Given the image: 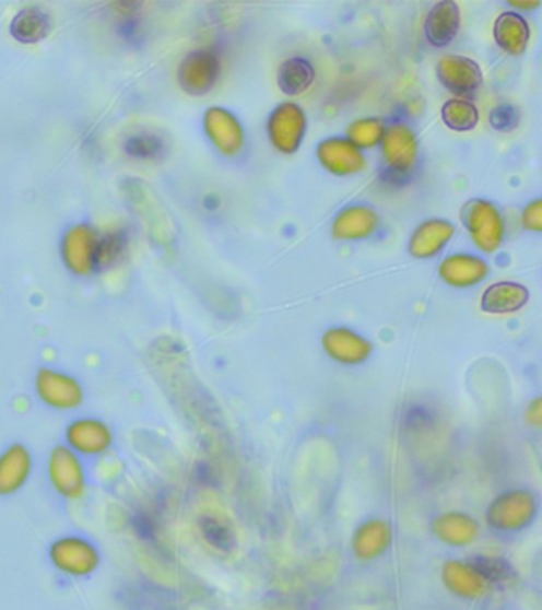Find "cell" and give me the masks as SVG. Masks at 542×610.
Here are the masks:
<instances>
[{"label":"cell","mask_w":542,"mask_h":610,"mask_svg":"<svg viewBox=\"0 0 542 610\" xmlns=\"http://www.w3.org/2000/svg\"><path fill=\"white\" fill-rule=\"evenodd\" d=\"M101 236L103 233L87 221L72 224L64 231L59 254L70 273L85 279L99 272Z\"/></svg>","instance_id":"1"},{"label":"cell","mask_w":542,"mask_h":610,"mask_svg":"<svg viewBox=\"0 0 542 610\" xmlns=\"http://www.w3.org/2000/svg\"><path fill=\"white\" fill-rule=\"evenodd\" d=\"M48 559L58 573L73 578L91 576L101 566V552L96 543L80 535L55 539L48 549Z\"/></svg>","instance_id":"2"},{"label":"cell","mask_w":542,"mask_h":610,"mask_svg":"<svg viewBox=\"0 0 542 610\" xmlns=\"http://www.w3.org/2000/svg\"><path fill=\"white\" fill-rule=\"evenodd\" d=\"M47 476L52 492L62 500L76 503L86 496L87 474L79 455L68 445L59 444L51 448L47 459Z\"/></svg>","instance_id":"3"},{"label":"cell","mask_w":542,"mask_h":610,"mask_svg":"<svg viewBox=\"0 0 542 610\" xmlns=\"http://www.w3.org/2000/svg\"><path fill=\"white\" fill-rule=\"evenodd\" d=\"M34 390L42 404L58 412L76 410L85 401V390L79 378L56 367H38Z\"/></svg>","instance_id":"4"},{"label":"cell","mask_w":542,"mask_h":610,"mask_svg":"<svg viewBox=\"0 0 542 610\" xmlns=\"http://www.w3.org/2000/svg\"><path fill=\"white\" fill-rule=\"evenodd\" d=\"M460 219L479 250L495 254L502 247L505 221L495 203L485 199H471L461 209Z\"/></svg>","instance_id":"5"},{"label":"cell","mask_w":542,"mask_h":610,"mask_svg":"<svg viewBox=\"0 0 542 610\" xmlns=\"http://www.w3.org/2000/svg\"><path fill=\"white\" fill-rule=\"evenodd\" d=\"M64 441L80 458H99L114 447L115 434L104 420L79 417L66 426Z\"/></svg>","instance_id":"6"},{"label":"cell","mask_w":542,"mask_h":610,"mask_svg":"<svg viewBox=\"0 0 542 610\" xmlns=\"http://www.w3.org/2000/svg\"><path fill=\"white\" fill-rule=\"evenodd\" d=\"M222 72L219 56L210 50H192L177 69L178 86L190 96H205L215 87Z\"/></svg>","instance_id":"7"},{"label":"cell","mask_w":542,"mask_h":610,"mask_svg":"<svg viewBox=\"0 0 542 610\" xmlns=\"http://www.w3.org/2000/svg\"><path fill=\"white\" fill-rule=\"evenodd\" d=\"M307 119L295 102H283L268 119V136L272 146L283 154L297 152L306 134Z\"/></svg>","instance_id":"8"},{"label":"cell","mask_w":542,"mask_h":610,"mask_svg":"<svg viewBox=\"0 0 542 610\" xmlns=\"http://www.w3.org/2000/svg\"><path fill=\"white\" fill-rule=\"evenodd\" d=\"M380 145L385 166L391 174L408 175L414 169L419 157L417 136L405 122H393L385 128Z\"/></svg>","instance_id":"9"},{"label":"cell","mask_w":542,"mask_h":610,"mask_svg":"<svg viewBox=\"0 0 542 610\" xmlns=\"http://www.w3.org/2000/svg\"><path fill=\"white\" fill-rule=\"evenodd\" d=\"M205 136L216 152L223 156H236L244 149V129L239 119L223 107H210L202 118Z\"/></svg>","instance_id":"10"},{"label":"cell","mask_w":542,"mask_h":610,"mask_svg":"<svg viewBox=\"0 0 542 610\" xmlns=\"http://www.w3.org/2000/svg\"><path fill=\"white\" fill-rule=\"evenodd\" d=\"M34 471L30 448L20 442L7 445L0 451V497H10L26 486Z\"/></svg>","instance_id":"11"},{"label":"cell","mask_w":542,"mask_h":610,"mask_svg":"<svg viewBox=\"0 0 542 610\" xmlns=\"http://www.w3.org/2000/svg\"><path fill=\"white\" fill-rule=\"evenodd\" d=\"M437 79L457 96H471L482 85V70L467 56L447 55L437 62Z\"/></svg>","instance_id":"12"},{"label":"cell","mask_w":542,"mask_h":610,"mask_svg":"<svg viewBox=\"0 0 542 610\" xmlns=\"http://www.w3.org/2000/svg\"><path fill=\"white\" fill-rule=\"evenodd\" d=\"M317 157L325 169L338 177H349L366 169L365 154L342 137L321 140L317 146Z\"/></svg>","instance_id":"13"},{"label":"cell","mask_w":542,"mask_h":610,"mask_svg":"<svg viewBox=\"0 0 542 610\" xmlns=\"http://www.w3.org/2000/svg\"><path fill=\"white\" fill-rule=\"evenodd\" d=\"M379 227V215L373 207L353 203L345 207L332 221V237L338 241H363Z\"/></svg>","instance_id":"14"},{"label":"cell","mask_w":542,"mask_h":610,"mask_svg":"<svg viewBox=\"0 0 542 610\" xmlns=\"http://www.w3.org/2000/svg\"><path fill=\"white\" fill-rule=\"evenodd\" d=\"M461 13L460 7L453 0L437 2L429 10L425 20L426 40L433 47H447L452 44L455 37L460 33Z\"/></svg>","instance_id":"15"},{"label":"cell","mask_w":542,"mask_h":610,"mask_svg":"<svg viewBox=\"0 0 542 610\" xmlns=\"http://www.w3.org/2000/svg\"><path fill=\"white\" fill-rule=\"evenodd\" d=\"M488 275V265L479 256L457 254L447 256L439 265V277L447 285L467 289Z\"/></svg>","instance_id":"16"},{"label":"cell","mask_w":542,"mask_h":610,"mask_svg":"<svg viewBox=\"0 0 542 610\" xmlns=\"http://www.w3.org/2000/svg\"><path fill=\"white\" fill-rule=\"evenodd\" d=\"M455 226L450 221L432 219L423 221L409 241V254L414 258H433L449 244Z\"/></svg>","instance_id":"17"},{"label":"cell","mask_w":542,"mask_h":610,"mask_svg":"<svg viewBox=\"0 0 542 610\" xmlns=\"http://www.w3.org/2000/svg\"><path fill=\"white\" fill-rule=\"evenodd\" d=\"M52 21L48 12L37 5H27L13 16L10 34L20 44L33 45L44 40L51 33Z\"/></svg>","instance_id":"18"},{"label":"cell","mask_w":542,"mask_h":610,"mask_svg":"<svg viewBox=\"0 0 542 610\" xmlns=\"http://www.w3.org/2000/svg\"><path fill=\"white\" fill-rule=\"evenodd\" d=\"M493 35L503 51L520 56L527 50L531 33L527 20L520 13L505 12L496 17Z\"/></svg>","instance_id":"19"},{"label":"cell","mask_w":542,"mask_h":610,"mask_svg":"<svg viewBox=\"0 0 542 610\" xmlns=\"http://www.w3.org/2000/svg\"><path fill=\"white\" fill-rule=\"evenodd\" d=\"M528 301V290L519 283L499 282L488 286L482 296V308L488 314L519 310Z\"/></svg>","instance_id":"20"},{"label":"cell","mask_w":542,"mask_h":610,"mask_svg":"<svg viewBox=\"0 0 542 610\" xmlns=\"http://www.w3.org/2000/svg\"><path fill=\"white\" fill-rule=\"evenodd\" d=\"M315 82V69L307 59L290 58L280 64L278 85L286 96H301Z\"/></svg>","instance_id":"21"},{"label":"cell","mask_w":542,"mask_h":610,"mask_svg":"<svg viewBox=\"0 0 542 610\" xmlns=\"http://www.w3.org/2000/svg\"><path fill=\"white\" fill-rule=\"evenodd\" d=\"M325 349L338 360L356 363L365 360L369 353V343L349 329H332L325 336Z\"/></svg>","instance_id":"22"},{"label":"cell","mask_w":542,"mask_h":610,"mask_svg":"<svg viewBox=\"0 0 542 610\" xmlns=\"http://www.w3.org/2000/svg\"><path fill=\"white\" fill-rule=\"evenodd\" d=\"M440 115L444 125L455 132L472 131L479 122L478 107L468 99L447 101Z\"/></svg>","instance_id":"23"},{"label":"cell","mask_w":542,"mask_h":610,"mask_svg":"<svg viewBox=\"0 0 542 610\" xmlns=\"http://www.w3.org/2000/svg\"><path fill=\"white\" fill-rule=\"evenodd\" d=\"M129 236L125 230H111L103 233L99 245V272L120 265L128 254Z\"/></svg>","instance_id":"24"},{"label":"cell","mask_w":542,"mask_h":610,"mask_svg":"<svg viewBox=\"0 0 542 610\" xmlns=\"http://www.w3.org/2000/svg\"><path fill=\"white\" fill-rule=\"evenodd\" d=\"M385 132V125L380 118H360L347 129V140L356 149H374L379 145Z\"/></svg>","instance_id":"25"},{"label":"cell","mask_w":542,"mask_h":610,"mask_svg":"<svg viewBox=\"0 0 542 610\" xmlns=\"http://www.w3.org/2000/svg\"><path fill=\"white\" fill-rule=\"evenodd\" d=\"M490 122L493 128L498 131H512L519 122V115L510 105H498L495 110L490 114Z\"/></svg>","instance_id":"26"},{"label":"cell","mask_w":542,"mask_h":610,"mask_svg":"<svg viewBox=\"0 0 542 610\" xmlns=\"http://www.w3.org/2000/svg\"><path fill=\"white\" fill-rule=\"evenodd\" d=\"M522 224L525 230L534 231V233H541L542 231V201L537 199V201L528 203L525 207L522 213Z\"/></svg>","instance_id":"27"},{"label":"cell","mask_w":542,"mask_h":610,"mask_svg":"<svg viewBox=\"0 0 542 610\" xmlns=\"http://www.w3.org/2000/svg\"><path fill=\"white\" fill-rule=\"evenodd\" d=\"M510 5L516 7V9H525V10H531V9H537V7H540V2H512V0H510Z\"/></svg>","instance_id":"28"}]
</instances>
